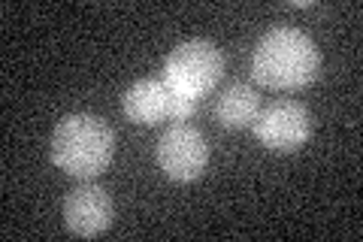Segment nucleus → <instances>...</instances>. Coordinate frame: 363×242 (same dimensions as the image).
<instances>
[{"label": "nucleus", "instance_id": "3", "mask_svg": "<svg viewBox=\"0 0 363 242\" xmlns=\"http://www.w3.org/2000/svg\"><path fill=\"white\" fill-rule=\"evenodd\" d=\"M224 73V57L218 45L209 40H188L179 43L164 61V82L176 88L185 97H206L209 91L218 85Z\"/></svg>", "mask_w": 363, "mask_h": 242}, {"label": "nucleus", "instance_id": "1", "mask_svg": "<svg viewBox=\"0 0 363 242\" xmlns=\"http://www.w3.org/2000/svg\"><path fill=\"white\" fill-rule=\"evenodd\" d=\"M321 70V52L300 28L267 31L252 55V76L272 91H297L309 85Z\"/></svg>", "mask_w": 363, "mask_h": 242}, {"label": "nucleus", "instance_id": "5", "mask_svg": "<svg viewBox=\"0 0 363 242\" xmlns=\"http://www.w3.org/2000/svg\"><path fill=\"white\" fill-rule=\"evenodd\" d=\"M155 160L167 179L194 182L197 176H203V170L209 164V143L197 128H191L185 121H176L157 140Z\"/></svg>", "mask_w": 363, "mask_h": 242}, {"label": "nucleus", "instance_id": "6", "mask_svg": "<svg viewBox=\"0 0 363 242\" xmlns=\"http://www.w3.org/2000/svg\"><path fill=\"white\" fill-rule=\"evenodd\" d=\"M255 136L269 152H297L312 133V115L297 100H276L257 112Z\"/></svg>", "mask_w": 363, "mask_h": 242}, {"label": "nucleus", "instance_id": "7", "mask_svg": "<svg viewBox=\"0 0 363 242\" xmlns=\"http://www.w3.org/2000/svg\"><path fill=\"white\" fill-rule=\"evenodd\" d=\"M112 197L106 188L100 185H76L64 200V224L76 236H100L112 224Z\"/></svg>", "mask_w": 363, "mask_h": 242}, {"label": "nucleus", "instance_id": "4", "mask_svg": "<svg viewBox=\"0 0 363 242\" xmlns=\"http://www.w3.org/2000/svg\"><path fill=\"white\" fill-rule=\"evenodd\" d=\"M124 115L133 124H157V121H188L197 112V100L179 94L164 79H140L121 97Z\"/></svg>", "mask_w": 363, "mask_h": 242}, {"label": "nucleus", "instance_id": "2", "mask_svg": "<svg viewBox=\"0 0 363 242\" xmlns=\"http://www.w3.org/2000/svg\"><path fill=\"white\" fill-rule=\"evenodd\" d=\"M116 152V133L100 115L73 112L58 121L52 133V160L67 176H100Z\"/></svg>", "mask_w": 363, "mask_h": 242}, {"label": "nucleus", "instance_id": "8", "mask_svg": "<svg viewBox=\"0 0 363 242\" xmlns=\"http://www.w3.org/2000/svg\"><path fill=\"white\" fill-rule=\"evenodd\" d=\"M260 112V97L252 85L245 82H233L227 85L218 100H215V119H218L221 128H245L252 124Z\"/></svg>", "mask_w": 363, "mask_h": 242}]
</instances>
